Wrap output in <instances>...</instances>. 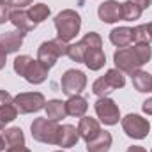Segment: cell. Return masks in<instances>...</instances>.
I'll use <instances>...</instances> for the list:
<instances>
[{
	"instance_id": "6da1fadb",
	"label": "cell",
	"mask_w": 152,
	"mask_h": 152,
	"mask_svg": "<svg viewBox=\"0 0 152 152\" xmlns=\"http://www.w3.org/2000/svg\"><path fill=\"white\" fill-rule=\"evenodd\" d=\"M14 71L23 76L28 83H42L48 76V67L42 66L39 60H34L28 55H20L14 60Z\"/></svg>"
},
{
	"instance_id": "7a4b0ae2",
	"label": "cell",
	"mask_w": 152,
	"mask_h": 152,
	"mask_svg": "<svg viewBox=\"0 0 152 152\" xmlns=\"http://www.w3.org/2000/svg\"><path fill=\"white\" fill-rule=\"evenodd\" d=\"M55 27H57L58 39H62L64 42H67L73 37H76V34L80 32L81 18H80V14L76 11L66 9V11H62V12H58L55 16Z\"/></svg>"
},
{
	"instance_id": "3957f363",
	"label": "cell",
	"mask_w": 152,
	"mask_h": 152,
	"mask_svg": "<svg viewBox=\"0 0 152 152\" xmlns=\"http://www.w3.org/2000/svg\"><path fill=\"white\" fill-rule=\"evenodd\" d=\"M85 44H87V53H85V64H87V67L90 69V71H97V69H101L103 66H104V62H106V57H104V53H103V50H101V46H103V41L101 37L96 34V32H88L85 37Z\"/></svg>"
},
{
	"instance_id": "277c9868",
	"label": "cell",
	"mask_w": 152,
	"mask_h": 152,
	"mask_svg": "<svg viewBox=\"0 0 152 152\" xmlns=\"http://www.w3.org/2000/svg\"><path fill=\"white\" fill-rule=\"evenodd\" d=\"M30 129H32V136H34V140L42 142V143H50V145H57L60 126H58L55 120H50L48 117L36 118V120L32 122Z\"/></svg>"
},
{
	"instance_id": "5b68a950",
	"label": "cell",
	"mask_w": 152,
	"mask_h": 152,
	"mask_svg": "<svg viewBox=\"0 0 152 152\" xmlns=\"http://www.w3.org/2000/svg\"><path fill=\"white\" fill-rule=\"evenodd\" d=\"M67 48H69V46L58 37L53 39V41H46V42H42V44L39 46L37 60L42 66H46V67L50 69V67L55 66V62H57L58 57L67 55Z\"/></svg>"
},
{
	"instance_id": "8992f818",
	"label": "cell",
	"mask_w": 152,
	"mask_h": 152,
	"mask_svg": "<svg viewBox=\"0 0 152 152\" xmlns=\"http://www.w3.org/2000/svg\"><path fill=\"white\" fill-rule=\"evenodd\" d=\"M113 60H115L117 69L122 71V73H127V75L136 73V71L143 66V64L140 62V58H138V53H136L134 46H133V48H127V46H126V48H120L118 51H115Z\"/></svg>"
},
{
	"instance_id": "52a82bcc",
	"label": "cell",
	"mask_w": 152,
	"mask_h": 152,
	"mask_svg": "<svg viewBox=\"0 0 152 152\" xmlns=\"http://www.w3.org/2000/svg\"><path fill=\"white\" fill-rule=\"evenodd\" d=\"M14 106L18 113H32V112L42 110L46 106V101H44V96L39 92H25L14 97Z\"/></svg>"
},
{
	"instance_id": "ba28073f",
	"label": "cell",
	"mask_w": 152,
	"mask_h": 152,
	"mask_svg": "<svg viewBox=\"0 0 152 152\" xmlns=\"http://www.w3.org/2000/svg\"><path fill=\"white\" fill-rule=\"evenodd\" d=\"M122 127H124V131H126L127 136L136 138V140H142V138L147 136V133L151 129V124H149L147 118H143L140 115L129 113L122 118Z\"/></svg>"
},
{
	"instance_id": "9c48e42d",
	"label": "cell",
	"mask_w": 152,
	"mask_h": 152,
	"mask_svg": "<svg viewBox=\"0 0 152 152\" xmlns=\"http://www.w3.org/2000/svg\"><path fill=\"white\" fill-rule=\"evenodd\" d=\"M60 85H62V92L67 94L69 97L71 96H78L87 87V76H85V73H81V71L69 69V71L64 73Z\"/></svg>"
},
{
	"instance_id": "30bf717a",
	"label": "cell",
	"mask_w": 152,
	"mask_h": 152,
	"mask_svg": "<svg viewBox=\"0 0 152 152\" xmlns=\"http://www.w3.org/2000/svg\"><path fill=\"white\" fill-rule=\"evenodd\" d=\"M96 113L101 118V122H104L106 126H113L120 118L118 106L115 104V101L110 99V97H99L97 99V103H96Z\"/></svg>"
},
{
	"instance_id": "8fae6325",
	"label": "cell",
	"mask_w": 152,
	"mask_h": 152,
	"mask_svg": "<svg viewBox=\"0 0 152 152\" xmlns=\"http://www.w3.org/2000/svg\"><path fill=\"white\" fill-rule=\"evenodd\" d=\"M99 133H101V127H99V122H97L96 118H90V117H81V118H80L78 134H80L85 142H92Z\"/></svg>"
},
{
	"instance_id": "7c38bea8",
	"label": "cell",
	"mask_w": 152,
	"mask_h": 152,
	"mask_svg": "<svg viewBox=\"0 0 152 152\" xmlns=\"http://www.w3.org/2000/svg\"><path fill=\"white\" fill-rule=\"evenodd\" d=\"M97 14H99L101 21H104V23H115V21L122 20L120 18V4L115 2V0H108V2H104V4L99 5Z\"/></svg>"
},
{
	"instance_id": "4fadbf2b",
	"label": "cell",
	"mask_w": 152,
	"mask_h": 152,
	"mask_svg": "<svg viewBox=\"0 0 152 152\" xmlns=\"http://www.w3.org/2000/svg\"><path fill=\"white\" fill-rule=\"evenodd\" d=\"M23 37H25V32H21V30L2 34V36H0V46H2L7 53L18 51L20 46H21V42H23Z\"/></svg>"
},
{
	"instance_id": "5bb4252c",
	"label": "cell",
	"mask_w": 152,
	"mask_h": 152,
	"mask_svg": "<svg viewBox=\"0 0 152 152\" xmlns=\"http://www.w3.org/2000/svg\"><path fill=\"white\" fill-rule=\"evenodd\" d=\"M9 20H11V21H12V25H14L18 30H21V32H30V30H34V28H36V23L30 20L28 12L21 11V9L12 11V12L9 14Z\"/></svg>"
},
{
	"instance_id": "9a60e30c",
	"label": "cell",
	"mask_w": 152,
	"mask_h": 152,
	"mask_svg": "<svg viewBox=\"0 0 152 152\" xmlns=\"http://www.w3.org/2000/svg\"><path fill=\"white\" fill-rule=\"evenodd\" d=\"M78 138H80V134H78V129H76L75 126H69V124H67V126H60L57 145H58V147H64V149L73 147V145H76Z\"/></svg>"
},
{
	"instance_id": "2e32d148",
	"label": "cell",
	"mask_w": 152,
	"mask_h": 152,
	"mask_svg": "<svg viewBox=\"0 0 152 152\" xmlns=\"http://www.w3.org/2000/svg\"><path fill=\"white\" fill-rule=\"evenodd\" d=\"M112 147V134L108 131H101L92 142H87L88 152H108Z\"/></svg>"
},
{
	"instance_id": "e0dca14e",
	"label": "cell",
	"mask_w": 152,
	"mask_h": 152,
	"mask_svg": "<svg viewBox=\"0 0 152 152\" xmlns=\"http://www.w3.org/2000/svg\"><path fill=\"white\" fill-rule=\"evenodd\" d=\"M87 110H88L87 99H83L81 96H71L66 103V112L71 117H85Z\"/></svg>"
},
{
	"instance_id": "ac0fdd59",
	"label": "cell",
	"mask_w": 152,
	"mask_h": 152,
	"mask_svg": "<svg viewBox=\"0 0 152 152\" xmlns=\"http://www.w3.org/2000/svg\"><path fill=\"white\" fill-rule=\"evenodd\" d=\"M110 41L113 42L115 46L118 48H126L131 44L133 41V28L129 27H118V28H113L110 32Z\"/></svg>"
},
{
	"instance_id": "d6986e66",
	"label": "cell",
	"mask_w": 152,
	"mask_h": 152,
	"mask_svg": "<svg viewBox=\"0 0 152 152\" xmlns=\"http://www.w3.org/2000/svg\"><path fill=\"white\" fill-rule=\"evenodd\" d=\"M44 108H46V117L50 120H55V122H58L60 118H64L67 115V112H66V103H62L58 99L48 101Z\"/></svg>"
},
{
	"instance_id": "ffe728a7",
	"label": "cell",
	"mask_w": 152,
	"mask_h": 152,
	"mask_svg": "<svg viewBox=\"0 0 152 152\" xmlns=\"http://www.w3.org/2000/svg\"><path fill=\"white\" fill-rule=\"evenodd\" d=\"M131 76H133V85L138 92H152V75L138 69Z\"/></svg>"
},
{
	"instance_id": "44dd1931",
	"label": "cell",
	"mask_w": 152,
	"mask_h": 152,
	"mask_svg": "<svg viewBox=\"0 0 152 152\" xmlns=\"http://www.w3.org/2000/svg\"><path fill=\"white\" fill-rule=\"evenodd\" d=\"M142 16V9L133 4V2H126V4H120V18L126 20V21H133V20H138Z\"/></svg>"
},
{
	"instance_id": "7402d4cb",
	"label": "cell",
	"mask_w": 152,
	"mask_h": 152,
	"mask_svg": "<svg viewBox=\"0 0 152 152\" xmlns=\"http://www.w3.org/2000/svg\"><path fill=\"white\" fill-rule=\"evenodd\" d=\"M4 138H5V143L9 147H23L25 145V136H23V131L20 127L7 129L5 134H4Z\"/></svg>"
},
{
	"instance_id": "603a6c76",
	"label": "cell",
	"mask_w": 152,
	"mask_h": 152,
	"mask_svg": "<svg viewBox=\"0 0 152 152\" xmlns=\"http://www.w3.org/2000/svg\"><path fill=\"white\" fill-rule=\"evenodd\" d=\"M85 53H87V44H85L83 39L80 42H76V44H69V48H67V57L71 60H75V62H83Z\"/></svg>"
},
{
	"instance_id": "cb8c5ba5",
	"label": "cell",
	"mask_w": 152,
	"mask_h": 152,
	"mask_svg": "<svg viewBox=\"0 0 152 152\" xmlns=\"http://www.w3.org/2000/svg\"><path fill=\"white\" fill-rule=\"evenodd\" d=\"M28 16H30V20L37 25V23L44 21V20L50 16V7L44 5V4H36V5H32V7L28 9Z\"/></svg>"
},
{
	"instance_id": "d4e9b609",
	"label": "cell",
	"mask_w": 152,
	"mask_h": 152,
	"mask_svg": "<svg viewBox=\"0 0 152 152\" xmlns=\"http://www.w3.org/2000/svg\"><path fill=\"white\" fill-rule=\"evenodd\" d=\"M16 115H18V110H16L14 103H11V104H2V106H0V129L5 127V124L12 122V120L16 118Z\"/></svg>"
},
{
	"instance_id": "484cf974",
	"label": "cell",
	"mask_w": 152,
	"mask_h": 152,
	"mask_svg": "<svg viewBox=\"0 0 152 152\" xmlns=\"http://www.w3.org/2000/svg\"><path fill=\"white\" fill-rule=\"evenodd\" d=\"M104 78H106V81L110 83V87L112 88H122L124 85H126V78H124V75H122V71H118V69H110L106 75H104Z\"/></svg>"
},
{
	"instance_id": "4316f807",
	"label": "cell",
	"mask_w": 152,
	"mask_h": 152,
	"mask_svg": "<svg viewBox=\"0 0 152 152\" xmlns=\"http://www.w3.org/2000/svg\"><path fill=\"white\" fill-rule=\"evenodd\" d=\"M112 90H113V88L110 87V83L106 81V78H104V76L97 78V80L94 81V85H92V92H94L97 97H106Z\"/></svg>"
},
{
	"instance_id": "83f0119b",
	"label": "cell",
	"mask_w": 152,
	"mask_h": 152,
	"mask_svg": "<svg viewBox=\"0 0 152 152\" xmlns=\"http://www.w3.org/2000/svg\"><path fill=\"white\" fill-rule=\"evenodd\" d=\"M133 41H136V44H149L152 41V36L147 28V25H140L136 28H133Z\"/></svg>"
},
{
	"instance_id": "f1b7e54d",
	"label": "cell",
	"mask_w": 152,
	"mask_h": 152,
	"mask_svg": "<svg viewBox=\"0 0 152 152\" xmlns=\"http://www.w3.org/2000/svg\"><path fill=\"white\" fill-rule=\"evenodd\" d=\"M134 50H136L138 58H140V62H142V64H147V62L151 60L152 51H151V46H149V44H136V46H134Z\"/></svg>"
},
{
	"instance_id": "f546056e",
	"label": "cell",
	"mask_w": 152,
	"mask_h": 152,
	"mask_svg": "<svg viewBox=\"0 0 152 152\" xmlns=\"http://www.w3.org/2000/svg\"><path fill=\"white\" fill-rule=\"evenodd\" d=\"M9 20V4L0 0V25Z\"/></svg>"
},
{
	"instance_id": "4dcf8cb0",
	"label": "cell",
	"mask_w": 152,
	"mask_h": 152,
	"mask_svg": "<svg viewBox=\"0 0 152 152\" xmlns=\"http://www.w3.org/2000/svg\"><path fill=\"white\" fill-rule=\"evenodd\" d=\"M7 4H9V7H14V9H23V7L30 5V4H32V0H7Z\"/></svg>"
},
{
	"instance_id": "1f68e13d",
	"label": "cell",
	"mask_w": 152,
	"mask_h": 152,
	"mask_svg": "<svg viewBox=\"0 0 152 152\" xmlns=\"http://www.w3.org/2000/svg\"><path fill=\"white\" fill-rule=\"evenodd\" d=\"M11 103H14V99L11 97V94L5 92V90H0V106L2 104H11Z\"/></svg>"
},
{
	"instance_id": "d6a6232c",
	"label": "cell",
	"mask_w": 152,
	"mask_h": 152,
	"mask_svg": "<svg viewBox=\"0 0 152 152\" xmlns=\"http://www.w3.org/2000/svg\"><path fill=\"white\" fill-rule=\"evenodd\" d=\"M129 2L136 4L142 11H143V9H147V7H151V4H152V0H129Z\"/></svg>"
},
{
	"instance_id": "836d02e7",
	"label": "cell",
	"mask_w": 152,
	"mask_h": 152,
	"mask_svg": "<svg viewBox=\"0 0 152 152\" xmlns=\"http://www.w3.org/2000/svg\"><path fill=\"white\" fill-rule=\"evenodd\" d=\"M142 108H143V112H145L147 115H152V97H151V99H147V101L143 103V106H142Z\"/></svg>"
},
{
	"instance_id": "e575fe53",
	"label": "cell",
	"mask_w": 152,
	"mask_h": 152,
	"mask_svg": "<svg viewBox=\"0 0 152 152\" xmlns=\"http://www.w3.org/2000/svg\"><path fill=\"white\" fill-rule=\"evenodd\" d=\"M5 58H7V51L0 46V69H4V66H5Z\"/></svg>"
},
{
	"instance_id": "d590c367",
	"label": "cell",
	"mask_w": 152,
	"mask_h": 152,
	"mask_svg": "<svg viewBox=\"0 0 152 152\" xmlns=\"http://www.w3.org/2000/svg\"><path fill=\"white\" fill-rule=\"evenodd\" d=\"M7 152H30V151L25 149V145H23V147H9V151Z\"/></svg>"
},
{
	"instance_id": "8d00e7d4",
	"label": "cell",
	"mask_w": 152,
	"mask_h": 152,
	"mask_svg": "<svg viewBox=\"0 0 152 152\" xmlns=\"http://www.w3.org/2000/svg\"><path fill=\"white\" fill-rule=\"evenodd\" d=\"M127 152H147L143 147H140V145H133V147H129Z\"/></svg>"
},
{
	"instance_id": "74e56055",
	"label": "cell",
	"mask_w": 152,
	"mask_h": 152,
	"mask_svg": "<svg viewBox=\"0 0 152 152\" xmlns=\"http://www.w3.org/2000/svg\"><path fill=\"white\" fill-rule=\"evenodd\" d=\"M5 145H7V143H5V138H4V134H0V151H4Z\"/></svg>"
},
{
	"instance_id": "f35d334b",
	"label": "cell",
	"mask_w": 152,
	"mask_h": 152,
	"mask_svg": "<svg viewBox=\"0 0 152 152\" xmlns=\"http://www.w3.org/2000/svg\"><path fill=\"white\" fill-rule=\"evenodd\" d=\"M147 28H149V32H151V36H152V23H149V25H147Z\"/></svg>"
},
{
	"instance_id": "ab89813d",
	"label": "cell",
	"mask_w": 152,
	"mask_h": 152,
	"mask_svg": "<svg viewBox=\"0 0 152 152\" xmlns=\"http://www.w3.org/2000/svg\"><path fill=\"white\" fill-rule=\"evenodd\" d=\"M55 152H62V151H55Z\"/></svg>"
}]
</instances>
